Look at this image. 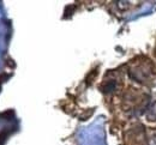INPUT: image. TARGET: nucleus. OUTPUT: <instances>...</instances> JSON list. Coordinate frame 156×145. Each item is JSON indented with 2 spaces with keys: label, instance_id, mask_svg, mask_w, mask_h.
I'll return each instance as SVG.
<instances>
[{
  "label": "nucleus",
  "instance_id": "nucleus-4",
  "mask_svg": "<svg viewBox=\"0 0 156 145\" xmlns=\"http://www.w3.org/2000/svg\"><path fill=\"white\" fill-rule=\"evenodd\" d=\"M149 145H156V134H154L149 142Z\"/></svg>",
  "mask_w": 156,
  "mask_h": 145
},
{
  "label": "nucleus",
  "instance_id": "nucleus-2",
  "mask_svg": "<svg viewBox=\"0 0 156 145\" xmlns=\"http://www.w3.org/2000/svg\"><path fill=\"white\" fill-rule=\"evenodd\" d=\"M148 119L150 121H155L156 120V102L150 107V109L148 112Z\"/></svg>",
  "mask_w": 156,
  "mask_h": 145
},
{
  "label": "nucleus",
  "instance_id": "nucleus-1",
  "mask_svg": "<svg viewBox=\"0 0 156 145\" xmlns=\"http://www.w3.org/2000/svg\"><path fill=\"white\" fill-rule=\"evenodd\" d=\"M150 76V71L149 68L144 67V66H138L136 68H133L132 71H130V77H132L135 81L139 83H144L149 79Z\"/></svg>",
  "mask_w": 156,
  "mask_h": 145
},
{
  "label": "nucleus",
  "instance_id": "nucleus-3",
  "mask_svg": "<svg viewBox=\"0 0 156 145\" xmlns=\"http://www.w3.org/2000/svg\"><path fill=\"white\" fill-rule=\"evenodd\" d=\"M115 86H117V83L114 82V81H111V82H108V83H106L103 85V91H113L114 89H115Z\"/></svg>",
  "mask_w": 156,
  "mask_h": 145
}]
</instances>
